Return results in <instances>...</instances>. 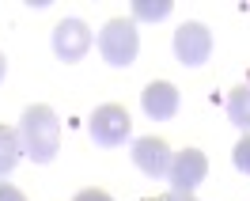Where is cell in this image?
I'll return each instance as SVG.
<instances>
[{
  "label": "cell",
  "instance_id": "obj_11",
  "mask_svg": "<svg viewBox=\"0 0 250 201\" xmlns=\"http://www.w3.org/2000/svg\"><path fill=\"white\" fill-rule=\"evenodd\" d=\"M171 16V0H156V4H152V0H137V4H133V23H137V19H167Z\"/></svg>",
  "mask_w": 250,
  "mask_h": 201
},
{
  "label": "cell",
  "instance_id": "obj_7",
  "mask_svg": "<svg viewBox=\"0 0 250 201\" xmlns=\"http://www.w3.org/2000/svg\"><path fill=\"white\" fill-rule=\"evenodd\" d=\"M133 163L148 175V179H163L167 171H171V144L163 137H141V140H133Z\"/></svg>",
  "mask_w": 250,
  "mask_h": 201
},
{
  "label": "cell",
  "instance_id": "obj_1",
  "mask_svg": "<svg viewBox=\"0 0 250 201\" xmlns=\"http://www.w3.org/2000/svg\"><path fill=\"white\" fill-rule=\"evenodd\" d=\"M19 140L23 156H31L34 163H53V156L61 152V122L49 107H27L19 118Z\"/></svg>",
  "mask_w": 250,
  "mask_h": 201
},
{
  "label": "cell",
  "instance_id": "obj_9",
  "mask_svg": "<svg viewBox=\"0 0 250 201\" xmlns=\"http://www.w3.org/2000/svg\"><path fill=\"white\" fill-rule=\"evenodd\" d=\"M19 156H23V140H19V129H12V125H0V179L16 171Z\"/></svg>",
  "mask_w": 250,
  "mask_h": 201
},
{
  "label": "cell",
  "instance_id": "obj_10",
  "mask_svg": "<svg viewBox=\"0 0 250 201\" xmlns=\"http://www.w3.org/2000/svg\"><path fill=\"white\" fill-rule=\"evenodd\" d=\"M228 118H231V125L250 133V84H243L228 95Z\"/></svg>",
  "mask_w": 250,
  "mask_h": 201
},
{
  "label": "cell",
  "instance_id": "obj_2",
  "mask_svg": "<svg viewBox=\"0 0 250 201\" xmlns=\"http://www.w3.org/2000/svg\"><path fill=\"white\" fill-rule=\"evenodd\" d=\"M137 49H141V34H137L133 19H110L99 31V53L114 68H129L137 61Z\"/></svg>",
  "mask_w": 250,
  "mask_h": 201
},
{
  "label": "cell",
  "instance_id": "obj_13",
  "mask_svg": "<svg viewBox=\"0 0 250 201\" xmlns=\"http://www.w3.org/2000/svg\"><path fill=\"white\" fill-rule=\"evenodd\" d=\"M76 201H114V198H110L106 190H80Z\"/></svg>",
  "mask_w": 250,
  "mask_h": 201
},
{
  "label": "cell",
  "instance_id": "obj_15",
  "mask_svg": "<svg viewBox=\"0 0 250 201\" xmlns=\"http://www.w3.org/2000/svg\"><path fill=\"white\" fill-rule=\"evenodd\" d=\"M156 201H197V198H193V194H174L171 190V194H163V198H156Z\"/></svg>",
  "mask_w": 250,
  "mask_h": 201
},
{
  "label": "cell",
  "instance_id": "obj_14",
  "mask_svg": "<svg viewBox=\"0 0 250 201\" xmlns=\"http://www.w3.org/2000/svg\"><path fill=\"white\" fill-rule=\"evenodd\" d=\"M0 201H27V198H23V190H16V186H8V182H0Z\"/></svg>",
  "mask_w": 250,
  "mask_h": 201
},
{
  "label": "cell",
  "instance_id": "obj_12",
  "mask_svg": "<svg viewBox=\"0 0 250 201\" xmlns=\"http://www.w3.org/2000/svg\"><path fill=\"white\" fill-rule=\"evenodd\" d=\"M231 159H235V167L243 171V175H250V133L239 144H235V152H231Z\"/></svg>",
  "mask_w": 250,
  "mask_h": 201
},
{
  "label": "cell",
  "instance_id": "obj_4",
  "mask_svg": "<svg viewBox=\"0 0 250 201\" xmlns=\"http://www.w3.org/2000/svg\"><path fill=\"white\" fill-rule=\"evenodd\" d=\"M205 175H208V159H205V152H197V148H182V152L171 156L167 179H171L174 194H193V190L205 182Z\"/></svg>",
  "mask_w": 250,
  "mask_h": 201
},
{
  "label": "cell",
  "instance_id": "obj_5",
  "mask_svg": "<svg viewBox=\"0 0 250 201\" xmlns=\"http://www.w3.org/2000/svg\"><path fill=\"white\" fill-rule=\"evenodd\" d=\"M208 53H212V31L205 23H182L174 31V57L182 65L197 68V65L208 61Z\"/></svg>",
  "mask_w": 250,
  "mask_h": 201
},
{
  "label": "cell",
  "instance_id": "obj_3",
  "mask_svg": "<svg viewBox=\"0 0 250 201\" xmlns=\"http://www.w3.org/2000/svg\"><path fill=\"white\" fill-rule=\"evenodd\" d=\"M87 129H91L95 144H103V148H118V144H125L129 133H133V118H129V110H125V107L106 103V107H95Z\"/></svg>",
  "mask_w": 250,
  "mask_h": 201
},
{
  "label": "cell",
  "instance_id": "obj_8",
  "mask_svg": "<svg viewBox=\"0 0 250 201\" xmlns=\"http://www.w3.org/2000/svg\"><path fill=\"white\" fill-rule=\"evenodd\" d=\"M141 107L148 118H156V122H167L178 114V88L167 84V80H152L148 88L141 91Z\"/></svg>",
  "mask_w": 250,
  "mask_h": 201
},
{
  "label": "cell",
  "instance_id": "obj_6",
  "mask_svg": "<svg viewBox=\"0 0 250 201\" xmlns=\"http://www.w3.org/2000/svg\"><path fill=\"white\" fill-rule=\"evenodd\" d=\"M87 49H91V31L83 19H61L53 27V53L61 61H80Z\"/></svg>",
  "mask_w": 250,
  "mask_h": 201
},
{
  "label": "cell",
  "instance_id": "obj_16",
  "mask_svg": "<svg viewBox=\"0 0 250 201\" xmlns=\"http://www.w3.org/2000/svg\"><path fill=\"white\" fill-rule=\"evenodd\" d=\"M4 72H8V61H4V53H0V84H4Z\"/></svg>",
  "mask_w": 250,
  "mask_h": 201
}]
</instances>
